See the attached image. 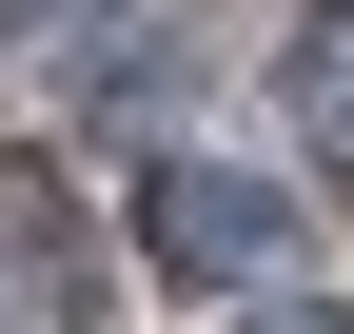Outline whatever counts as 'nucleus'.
Here are the masks:
<instances>
[{
    "mask_svg": "<svg viewBox=\"0 0 354 334\" xmlns=\"http://www.w3.org/2000/svg\"><path fill=\"white\" fill-rule=\"evenodd\" d=\"M0 20H39V0H0Z\"/></svg>",
    "mask_w": 354,
    "mask_h": 334,
    "instance_id": "5",
    "label": "nucleus"
},
{
    "mask_svg": "<svg viewBox=\"0 0 354 334\" xmlns=\"http://www.w3.org/2000/svg\"><path fill=\"white\" fill-rule=\"evenodd\" d=\"M138 256L177 275V295H236V275L295 256V197L236 177V157H158V177H138Z\"/></svg>",
    "mask_w": 354,
    "mask_h": 334,
    "instance_id": "2",
    "label": "nucleus"
},
{
    "mask_svg": "<svg viewBox=\"0 0 354 334\" xmlns=\"http://www.w3.org/2000/svg\"><path fill=\"white\" fill-rule=\"evenodd\" d=\"M99 295H118V256L79 217V177L0 138V334H99Z\"/></svg>",
    "mask_w": 354,
    "mask_h": 334,
    "instance_id": "1",
    "label": "nucleus"
},
{
    "mask_svg": "<svg viewBox=\"0 0 354 334\" xmlns=\"http://www.w3.org/2000/svg\"><path fill=\"white\" fill-rule=\"evenodd\" d=\"M276 334H335V315H276Z\"/></svg>",
    "mask_w": 354,
    "mask_h": 334,
    "instance_id": "4",
    "label": "nucleus"
},
{
    "mask_svg": "<svg viewBox=\"0 0 354 334\" xmlns=\"http://www.w3.org/2000/svg\"><path fill=\"white\" fill-rule=\"evenodd\" d=\"M276 99L315 118V138H354V0H295V39H276Z\"/></svg>",
    "mask_w": 354,
    "mask_h": 334,
    "instance_id": "3",
    "label": "nucleus"
}]
</instances>
